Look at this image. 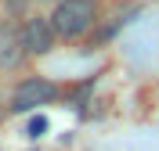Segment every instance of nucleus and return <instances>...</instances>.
Instances as JSON below:
<instances>
[{
  "label": "nucleus",
  "mask_w": 159,
  "mask_h": 151,
  "mask_svg": "<svg viewBox=\"0 0 159 151\" xmlns=\"http://www.w3.org/2000/svg\"><path fill=\"white\" fill-rule=\"evenodd\" d=\"M94 22H98V0H58L54 11H51V25L65 40H76V36L90 32Z\"/></svg>",
  "instance_id": "obj_1"
},
{
  "label": "nucleus",
  "mask_w": 159,
  "mask_h": 151,
  "mask_svg": "<svg viewBox=\"0 0 159 151\" xmlns=\"http://www.w3.org/2000/svg\"><path fill=\"white\" fill-rule=\"evenodd\" d=\"M58 97V86L43 76H29V79H22L11 94V111H33L40 104H51V101Z\"/></svg>",
  "instance_id": "obj_2"
},
{
  "label": "nucleus",
  "mask_w": 159,
  "mask_h": 151,
  "mask_svg": "<svg viewBox=\"0 0 159 151\" xmlns=\"http://www.w3.org/2000/svg\"><path fill=\"white\" fill-rule=\"evenodd\" d=\"M58 40V32L51 25V18H29L22 25V43H25V54H47Z\"/></svg>",
  "instance_id": "obj_3"
},
{
  "label": "nucleus",
  "mask_w": 159,
  "mask_h": 151,
  "mask_svg": "<svg viewBox=\"0 0 159 151\" xmlns=\"http://www.w3.org/2000/svg\"><path fill=\"white\" fill-rule=\"evenodd\" d=\"M25 54V43H22V29H15L11 22L0 18V69H15Z\"/></svg>",
  "instance_id": "obj_4"
},
{
  "label": "nucleus",
  "mask_w": 159,
  "mask_h": 151,
  "mask_svg": "<svg viewBox=\"0 0 159 151\" xmlns=\"http://www.w3.org/2000/svg\"><path fill=\"white\" fill-rule=\"evenodd\" d=\"M43 130H47V119H43V115H36V119L29 122V133H33V137H40Z\"/></svg>",
  "instance_id": "obj_5"
}]
</instances>
